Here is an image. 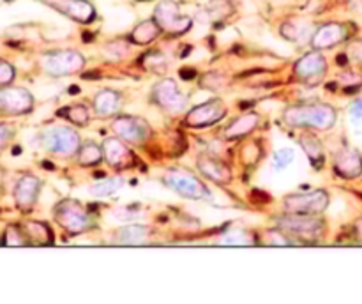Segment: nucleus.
<instances>
[{
	"label": "nucleus",
	"instance_id": "nucleus-1",
	"mask_svg": "<svg viewBox=\"0 0 362 304\" xmlns=\"http://www.w3.org/2000/svg\"><path fill=\"white\" fill-rule=\"evenodd\" d=\"M338 113L325 103H308V105L288 106L283 113L285 124L292 127H311V129L327 131L336 124Z\"/></svg>",
	"mask_w": 362,
	"mask_h": 304
},
{
	"label": "nucleus",
	"instance_id": "nucleus-2",
	"mask_svg": "<svg viewBox=\"0 0 362 304\" xmlns=\"http://www.w3.org/2000/svg\"><path fill=\"white\" fill-rule=\"evenodd\" d=\"M276 223L290 237L303 242H315L325 232V221L318 214H300V212H285L276 218Z\"/></svg>",
	"mask_w": 362,
	"mask_h": 304
},
{
	"label": "nucleus",
	"instance_id": "nucleus-3",
	"mask_svg": "<svg viewBox=\"0 0 362 304\" xmlns=\"http://www.w3.org/2000/svg\"><path fill=\"white\" fill-rule=\"evenodd\" d=\"M39 145L45 148L46 152L55 156H62V158H71V156L78 154L81 140L76 129L71 126H64V124H53V126L45 127L37 136Z\"/></svg>",
	"mask_w": 362,
	"mask_h": 304
},
{
	"label": "nucleus",
	"instance_id": "nucleus-4",
	"mask_svg": "<svg viewBox=\"0 0 362 304\" xmlns=\"http://www.w3.org/2000/svg\"><path fill=\"white\" fill-rule=\"evenodd\" d=\"M53 218L71 235H78V233L95 228V221L92 219V216L74 198H66V200L59 201L53 209Z\"/></svg>",
	"mask_w": 362,
	"mask_h": 304
},
{
	"label": "nucleus",
	"instance_id": "nucleus-5",
	"mask_svg": "<svg viewBox=\"0 0 362 304\" xmlns=\"http://www.w3.org/2000/svg\"><path fill=\"white\" fill-rule=\"evenodd\" d=\"M163 180L170 189H173L180 197L189 198V200H205V198L211 197L209 187L193 172L186 168L166 170Z\"/></svg>",
	"mask_w": 362,
	"mask_h": 304
},
{
	"label": "nucleus",
	"instance_id": "nucleus-6",
	"mask_svg": "<svg viewBox=\"0 0 362 304\" xmlns=\"http://www.w3.org/2000/svg\"><path fill=\"white\" fill-rule=\"evenodd\" d=\"M85 57L76 49H59L42 55L41 67L49 76H69L83 69Z\"/></svg>",
	"mask_w": 362,
	"mask_h": 304
},
{
	"label": "nucleus",
	"instance_id": "nucleus-7",
	"mask_svg": "<svg viewBox=\"0 0 362 304\" xmlns=\"http://www.w3.org/2000/svg\"><path fill=\"white\" fill-rule=\"evenodd\" d=\"M151 99L159 108L168 113H173V115L182 113L187 108V101H189V98L180 90L177 81L172 80V78H163V80H159L152 87Z\"/></svg>",
	"mask_w": 362,
	"mask_h": 304
},
{
	"label": "nucleus",
	"instance_id": "nucleus-8",
	"mask_svg": "<svg viewBox=\"0 0 362 304\" xmlns=\"http://www.w3.org/2000/svg\"><path fill=\"white\" fill-rule=\"evenodd\" d=\"M152 18L161 27V30L170 35L186 34L191 28V25H193V20L189 16L180 14L179 4L173 2V0H163V2H159L156 6Z\"/></svg>",
	"mask_w": 362,
	"mask_h": 304
},
{
	"label": "nucleus",
	"instance_id": "nucleus-9",
	"mask_svg": "<svg viewBox=\"0 0 362 304\" xmlns=\"http://www.w3.org/2000/svg\"><path fill=\"white\" fill-rule=\"evenodd\" d=\"M285 212L300 214H322L329 207V193L325 189H311L304 193H292L283 198Z\"/></svg>",
	"mask_w": 362,
	"mask_h": 304
},
{
	"label": "nucleus",
	"instance_id": "nucleus-10",
	"mask_svg": "<svg viewBox=\"0 0 362 304\" xmlns=\"http://www.w3.org/2000/svg\"><path fill=\"white\" fill-rule=\"evenodd\" d=\"M112 131L115 136L133 145H144L152 136L151 124L136 115H119L112 120Z\"/></svg>",
	"mask_w": 362,
	"mask_h": 304
},
{
	"label": "nucleus",
	"instance_id": "nucleus-11",
	"mask_svg": "<svg viewBox=\"0 0 362 304\" xmlns=\"http://www.w3.org/2000/svg\"><path fill=\"white\" fill-rule=\"evenodd\" d=\"M226 117V106L221 99H209L202 105L194 106L186 113L184 124L187 127H209L212 124H218L219 120Z\"/></svg>",
	"mask_w": 362,
	"mask_h": 304
},
{
	"label": "nucleus",
	"instance_id": "nucleus-12",
	"mask_svg": "<svg viewBox=\"0 0 362 304\" xmlns=\"http://www.w3.org/2000/svg\"><path fill=\"white\" fill-rule=\"evenodd\" d=\"M34 108V98L23 87H0V113L4 115H25Z\"/></svg>",
	"mask_w": 362,
	"mask_h": 304
},
{
	"label": "nucleus",
	"instance_id": "nucleus-13",
	"mask_svg": "<svg viewBox=\"0 0 362 304\" xmlns=\"http://www.w3.org/2000/svg\"><path fill=\"white\" fill-rule=\"evenodd\" d=\"M325 73H327V60L318 49H313V52L303 55L293 66V74L300 81H308V83L318 81L320 78L325 76Z\"/></svg>",
	"mask_w": 362,
	"mask_h": 304
},
{
	"label": "nucleus",
	"instance_id": "nucleus-14",
	"mask_svg": "<svg viewBox=\"0 0 362 304\" xmlns=\"http://www.w3.org/2000/svg\"><path fill=\"white\" fill-rule=\"evenodd\" d=\"M349 35L350 32L346 25L332 21V23H325L315 30L313 37H311V46H313V49H318V52L334 48V46L345 42Z\"/></svg>",
	"mask_w": 362,
	"mask_h": 304
},
{
	"label": "nucleus",
	"instance_id": "nucleus-15",
	"mask_svg": "<svg viewBox=\"0 0 362 304\" xmlns=\"http://www.w3.org/2000/svg\"><path fill=\"white\" fill-rule=\"evenodd\" d=\"M42 2L52 6L53 9L74 20L76 23H90L95 18L94 6L87 0H42Z\"/></svg>",
	"mask_w": 362,
	"mask_h": 304
},
{
	"label": "nucleus",
	"instance_id": "nucleus-16",
	"mask_svg": "<svg viewBox=\"0 0 362 304\" xmlns=\"http://www.w3.org/2000/svg\"><path fill=\"white\" fill-rule=\"evenodd\" d=\"M103 154H105V161L113 168H127L131 163H134L133 151L127 147V141L119 136L106 138L103 141Z\"/></svg>",
	"mask_w": 362,
	"mask_h": 304
},
{
	"label": "nucleus",
	"instance_id": "nucleus-17",
	"mask_svg": "<svg viewBox=\"0 0 362 304\" xmlns=\"http://www.w3.org/2000/svg\"><path fill=\"white\" fill-rule=\"evenodd\" d=\"M41 191V180L35 175H23L18 179L16 186H14V201H16L18 209L23 212H28L35 205Z\"/></svg>",
	"mask_w": 362,
	"mask_h": 304
},
{
	"label": "nucleus",
	"instance_id": "nucleus-18",
	"mask_svg": "<svg viewBox=\"0 0 362 304\" xmlns=\"http://www.w3.org/2000/svg\"><path fill=\"white\" fill-rule=\"evenodd\" d=\"M197 166L204 177H207L212 182L225 186V184L232 182V170L221 159L214 158V156H200L197 159Z\"/></svg>",
	"mask_w": 362,
	"mask_h": 304
},
{
	"label": "nucleus",
	"instance_id": "nucleus-19",
	"mask_svg": "<svg viewBox=\"0 0 362 304\" xmlns=\"http://www.w3.org/2000/svg\"><path fill=\"white\" fill-rule=\"evenodd\" d=\"M334 170L343 179H356L362 173V156L356 148L345 147L334 156Z\"/></svg>",
	"mask_w": 362,
	"mask_h": 304
},
{
	"label": "nucleus",
	"instance_id": "nucleus-20",
	"mask_svg": "<svg viewBox=\"0 0 362 304\" xmlns=\"http://www.w3.org/2000/svg\"><path fill=\"white\" fill-rule=\"evenodd\" d=\"M262 122V117L258 113L250 112L244 113V115L233 119L228 126L223 129V138L226 140H240V138H246L247 134L253 133Z\"/></svg>",
	"mask_w": 362,
	"mask_h": 304
},
{
	"label": "nucleus",
	"instance_id": "nucleus-21",
	"mask_svg": "<svg viewBox=\"0 0 362 304\" xmlns=\"http://www.w3.org/2000/svg\"><path fill=\"white\" fill-rule=\"evenodd\" d=\"M122 94L119 90H112V88H105V90L98 92L92 99V106H94L95 115L99 117H113L120 112L122 108Z\"/></svg>",
	"mask_w": 362,
	"mask_h": 304
},
{
	"label": "nucleus",
	"instance_id": "nucleus-22",
	"mask_svg": "<svg viewBox=\"0 0 362 304\" xmlns=\"http://www.w3.org/2000/svg\"><path fill=\"white\" fill-rule=\"evenodd\" d=\"M148 239H151V228L147 225H127L113 233L112 242L117 246H140L147 244Z\"/></svg>",
	"mask_w": 362,
	"mask_h": 304
},
{
	"label": "nucleus",
	"instance_id": "nucleus-23",
	"mask_svg": "<svg viewBox=\"0 0 362 304\" xmlns=\"http://www.w3.org/2000/svg\"><path fill=\"white\" fill-rule=\"evenodd\" d=\"M21 228L25 230V235L28 237L30 244H37V246H52L53 244V232L48 223L25 221L21 223Z\"/></svg>",
	"mask_w": 362,
	"mask_h": 304
},
{
	"label": "nucleus",
	"instance_id": "nucleus-24",
	"mask_svg": "<svg viewBox=\"0 0 362 304\" xmlns=\"http://www.w3.org/2000/svg\"><path fill=\"white\" fill-rule=\"evenodd\" d=\"M161 32H163L161 27H159V25L156 23L154 18H152V20L140 21V23H138L136 27L131 30L129 41L134 42V45H140V46L151 45L152 41H156V39L161 35Z\"/></svg>",
	"mask_w": 362,
	"mask_h": 304
},
{
	"label": "nucleus",
	"instance_id": "nucleus-25",
	"mask_svg": "<svg viewBox=\"0 0 362 304\" xmlns=\"http://www.w3.org/2000/svg\"><path fill=\"white\" fill-rule=\"evenodd\" d=\"M299 145L303 147V151L306 152L308 158L311 159V165H313V168L320 170L322 166H324V161H325L322 141L318 140L315 134L304 133L303 136L299 138Z\"/></svg>",
	"mask_w": 362,
	"mask_h": 304
},
{
	"label": "nucleus",
	"instance_id": "nucleus-26",
	"mask_svg": "<svg viewBox=\"0 0 362 304\" xmlns=\"http://www.w3.org/2000/svg\"><path fill=\"white\" fill-rule=\"evenodd\" d=\"M76 159L81 166L99 165V163L105 159V154H103V145H98L92 140L81 141L80 148H78Z\"/></svg>",
	"mask_w": 362,
	"mask_h": 304
},
{
	"label": "nucleus",
	"instance_id": "nucleus-27",
	"mask_svg": "<svg viewBox=\"0 0 362 304\" xmlns=\"http://www.w3.org/2000/svg\"><path fill=\"white\" fill-rule=\"evenodd\" d=\"M219 244H226V246H258L260 240L253 232H247L244 228H235L225 232L218 240Z\"/></svg>",
	"mask_w": 362,
	"mask_h": 304
},
{
	"label": "nucleus",
	"instance_id": "nucleus-28",
	"mask_svg": "<svg viewBox=\"0 0 362 304\" xmlns=\"http://www.w3.org/2000/svg\"><path fill=\"white\" fill-rule=\"evenodd\" d=\"M279 32L286 41L292 42H304L310 39V27L306 23H300V21H286L281 25Z\"/></svg>",
	"mask_w": 362,
	"mask_h": 304
},
{
	"label": "nucleus",
	"instance_id": "nucleus-29",
	"mask_svg": "<svg viewBox=\"0 0 362 304\" xmlns=\"http://www.w3.org/2000/svg\"><path fill=\"white\" fill-rule=\"evenodd\" d=\"M59 115L66 117V120H69L71 124H74L78 127H83L90 122V112H88L87 106L80 105V103L78 105L66 106V108L60 110Z\"/></svg>",
	"mask_w": 362,
	"mask_h": 304
},
{
	"label": "nucleus",
	"instance_id": "nucleus-30",
	"mask_svg": "<svg viewBox=\"0 0 362 304\" xmlns=\"http://www.w3.org/2000/svg\"><path fill=\"white\" fill-rule=\"evenodd\" d=\"M124 180L120 177H106V179L99 180L94 186H90V194L92 197H110V194L117 193V191L122 187Z\"/></svg>",
	"mask_w": 362,
	"mask_h": 304
},
{
	"label": "nucleus",
	"instance_id": "nucleus-31",
	"mask_svg": "<svg viewBox=\"0 0 362 304\" xmlns=\"http://www.w3.org/2000/svg\"><path fill=\"white\" fill-rule=\"evenodd\" d=\"M258 240H260V244H265V246H296V244H299L285 230L279 228V226L276 230H267L264 233V239Z\"/></svg>",
	"mask_w": 362,
	"mask_h": 304
},
{
	"label": "nucleus",
	"instance_id": "nucleus-32",
	"mask_svg": "<svg viewBox=\"0 0 362 304\" xmlns=\"http://www.w3.org/2000/svg\"><path fill=\"white\" fill-rule=\"evenodd\" d=\"M0 244H2V246H28L30 240L25 235V230L21 228V225H11L7 226L6 232H4Z\"/></svg>",
	"mask_w": 362,
	"mask_h": 304
},
{
	"label": "nucleus",
	"instance_id": "nucleus-33",
	"mask_svg": "<svg viewBox=\"0 0 362 304\" xmlns=\"http://www.w3.org/2000/svg\"><path fill=\"white\" fill-rule=\"evenodd\" d=\"M103 55H105L106 60H112V62L122 60L124 57L129 55V41H126V39H115V41L108 42L105 46V49H103Z\"/></svg>",
	"mask_w": 362,
	"mask_h": 304
},
{
	"label": "nucleus",
	"instance_id": "nucleus-34",
	"mask_svg": "<svg viewBox=\"0 0 362 304\" xmlns=\"http://www.w3.org/2000/svg\"><path fill=\"white\" fill-rule=\"evenodd\" d=\"M232 11V6L226 0H212L207 6V9L202 11V14L209 16V20H219V18L228 16Z\"/></svg>",
	"mask_w": 362,
	"mask_h": 304
},
{
	"label": "nucleus",
	"instance_id": "nucleus-35",
	"mask_svg": "<svg viewBox=\"0 0 362 304\" xmlns=\"http://www.w3.org/2000/svg\"><path fill=\"white\" fill-rule=\"evenodd\" d=\"M141 62H144L145 67H148V69H152L154 73H158V74H163L166 71V67H168V64H166V57L163 55L161 52L145 53L144 59H141Z\"/></svg>",
	"mask_w": 362,
	"mask_h": 304
},
{
	"label": "nucleus",
	"instance_id": "nucleus-36",
	"mask_svg": "<svg viewBox=\"0 0 362 304\" xmlns=\"http://www.w3.org/2000/svg\"><path fill=\"white\" fill-rule=\"evenodd\" d=\"M293 158H296L293 148H288V147L279 148V151H276L274 154H272V168L278 170V172L279 170H285L286 166L293 161Z\"/></svg>",
	"mask_w": 362,
	"mask_h": 304
},
{
	"label": "nucleus",
	"instance_id": "nucleus-37",
	"mask_svg": "<svg viewBox=\"0 0 362 304\" xmlns=\"http://www.w3.org/2000/svg\"><path fill=\"white\" fill-rule=\"evenodd\" d=\"M200 85L204 88H211V90H218L225 85V76L221 73H207L200 80Z\"/></svg>",
	"mask_w": 362,
	"mask_h": 304
},
{
	"label": "nucleus",
	"instance_id": "nucleus-38",
	"mask_svg": "<svg viewBox=\"0 0 362 304\" xmlns=\"http://www.w3.org/2000/svg\"><path fill=\"white\" fill-rule=\"evenodd\" d=\"M350 120H352L357 133L362 134V99L352 103V106H350Z\"/></svg>",
	"mask_w": 362,
	"mask_h": 304
},
{
	"label": "nucleus",
	"instance_id": "nucleus-39",
	"mask_svg": "<svg viewBox=\"0 0 362 304\" xmlns=\"http://www.w3.org/2000/svg\"><path fill=\"white\" fill-rule=\"evenodd\" d=\"M14 74H16L14 67L6 60H0V87L9 85L14 80Z\"/></svg>",
	"mask_w": 362,
	"mask_h": 304
},
{
	"label": "nucleus",
	"instance_id": "nucleus-40",
	"mask_svg": "<svg viewBox=\"0 0 362 304\" xmlns=\"http://www.w3.org/2000/svg\"><path fill=\"white\" fill-rule=\"evenodd\" d=\"M14 136V129L9 124H0V152L4 151L7 144H9L11 138Z\"/></svg>",
	"mask_w": 362,
	"mask_h": 304
},
{
	"label": "nucleus",
	"instance_id": "nucleus-41",
	"mask_svg": "<svg viewBox=\"0 0 362 304\" xmlns=\"http://www.w3.org/2000/svg\"><path fill=\"white\" fill-rule=\"evenodd\" d=\"M180 76H182L184 80H193V78L197 76V73H194L193 69H180Z\"/></svg>",
	"mask_w": 362,
	"mask_h": 304
},
{
	"label": "nucleus",
	"instance_id": "nucleus-42",
	"mask_svg": "<svg viewBox=\"0 0 362 304\" xmlns=\"http://www.w3.org/2000/svg\"><path fill=\"white\" fill-rule=\"evenodd\" d=\"M356 237L359 240V244H362V219L356 223Z\"/></svg>",
	"mask_w": 362,
	"mask_h": 304
}]
</instances>
